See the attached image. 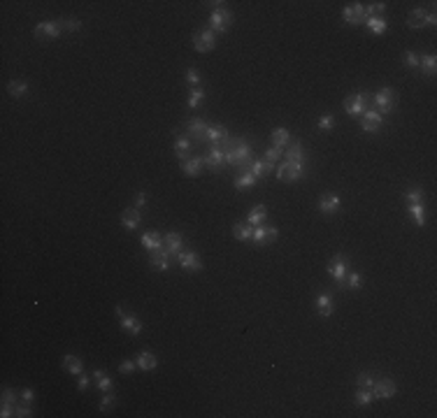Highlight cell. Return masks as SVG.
I'll return each mask as SVG.
<instances>
[{
  "label": "cell",
  "mask_w": 437,
  "mask_h": 418,
  "mask_svg": "<svg viewBox=\"0 0 437 418\" xmlns=\"http://www.w3.org/2000/svg\"><path fill=\"white\" fill-rule=\"evenodd\" d=\"M224 153H226V163L228 165H242L251 158V142L247 137H237L231 149Z\"/></svg>",
  "instance_id": "cell-1"
},
{
  "label": "cell",
  "mask_w": 437,
  "mask_h": 418,
  "mask_svg": "<svg viewBox=\"0 0 437 418\" xmlns=\"http://www.w3.org/2000/svg\"><path fill=\"white\" fill-rule=\"evenodd\" d=\"M370 100L375 103V107H377L375 112H379V114H391V112L395 109V103H398L395 91H393V89H389V86L379 89V91H377Z\"/></svg>",
  "instance_id": "cell-2"
},
{
  "label": "cell",
  "mask_w": 437,
  "mask_h": 418,
  "mask_svg": "<svg viewBox=\"0 0 437 418\" xmlns=\"http://www.w3.org/2000/svg\"><path fill=\"white\" fill-rule=\"evenodd\" d=\"M233 24V12L228 7H216L209 17V31L216 35V33H226Z\"/></svg>",
  "instance_id": "cell-3"
},
{
  "label": "cell",
  "mask_w": 437,
  "mask_h": 418,
  "mask_svg": "<svg viewBox=\"0 0 437 418\" xmlns=\"http://www.w3.org/2000/svg\"><path fill=\"white\" fill-rule=\"evenodd\" d=\"M370 93H365V91H358V93H351V96H346L344 100V109H346V114L349 116H363V112L368 109V100H370Z\"/></svg>",
  "instance_id": "cell-4"
},
{
  "label": "cell",
  "mask_w": 437,
  "mask_h": 418,
  "mask_svg": "<svg viewBox=\"0 0 437 418\" xmlns=\"http://www.w3.org/2000/svg\"><path fill=\"white\" fill-rule=\"evenodd\" d=\"M346 272H349V258L344 254L333 256V261L328 263V274L340 286H346Z\"/></svg>",
  "instance_id": "cell-5"
},
{
  "label": "cell",
  "mask_w": 437,
  "mask_h": 418,
  "mask_svg": "<svg viewBox=\"0 0 437 418\" xmlns=\"http://www.w3.org/2000/svg\"><path fill=\"white\" fill-rule=\"evenodd\" d=\"M193 47H195V51H200V54L212 51V49L216 47V35H214L209 28H207V31H198L193 35Z\"/></svg>",
  "instance_id": "cell-6"
},
{
  "label": "cell",
  "mask_w": 437,
  "mask_h": 418,
  "mask_svg": "<svg viewBox=\"0 0 437 418\" xmlns=\"http://www.w3.org/2000/svg\"><path fill=\"white\" fill-rule=\"evenodd\" d=\"M61 31V21H42L35 26V37L37 40H56Z\"/></svg>",
  "instance_id": "cell-7"
},
{
  "label": "cell",
  "mask_w": 437,
  "mask_h": 418,
  "mask_svg": "<svg viewBox=\"0 0 437 418\" xmlns=\"http://www.w3.org/2000/svg\"><path fill=\"white\" fill-rule=\"evenodd\" d=\"M382 123H384V116L379 112H375V109H365L363 116H360V126H363L365 133H377L382 128Z\"/></svg>",
  "instance_id": "cell-8"
},
{
  "label": "cell",
  "mask_w": 437,
  "mask_h": 418,
  "mask_svg": "<svg viewBox=\"0 0 437 418\" xmlns=\"http://www.w3.org/2000/svg\"><path fill=\"white\" fill-rule=\"evenodd\" d=\"M277 235H279V230H277L274 225H256L254 235H251V242L263 246V244H267L270 239H277Z\"/></svg>",
  "instance_id": "cell-9"
},
{
  "label": "cell",
  "mask_w": 437,
  "mask_h": 418,
  "mask_svg": "<svg viewBox=\"0 0 437 418\" xmlns=\"http://www.w3.org/2000/svg\"><path fill=\"white\" fill-rule=\"evenodd\" d=\"M116 316H119V323H121V327L126 330V332H130V335H140L142 332V323L137 321L133 314H126L123 307H116Z\"/></svg>",
  "instance_id": "cell-10"
},
{
  "label": "cell",
  "mask_w": 437,
  "mask_h": 418,
  "mask_svg": "<svg viewBox=\"0 0 437 418\" xmlns=\"http://www.w3.org/2000/svg\"><path fill=\"white\" fill-rule=\"evenodd\" d=\"M344 21L346 24H351V26H358L365 21V5L363 3H351V5H346L344 7Z\"/></svg>",
  "instance_id": "cell-11"
},
{
  "label": "cell",
  "mask_w": 437,
  "mask_h": 418,
  "mask_svg": "<svg viewBox=\"0 0 437 418\" xmlns=\"http://www.w3.org/2000/svg\"><path fill=\"white\" fill-rule=\"evenodd\" d=\"M149 263H152V267L156 272H168V270H170V254H168V248L161 246V248H156V251H152Z\"/></svg>",
  "instance_id": "cell-12"
},
{
  "label": "cell",
  "mask_w": 437,
  "mask_h": 418,
  "mask_svg": "<svg viewBox=\"0 0 437 418\" xmlns=\"http://www.w3.org/2000/svg\"><path fill=\"white\" fill-rule=\"evenodd\" d=\"M177 258H179V265H182L184 270H188V272H200L202 270L200 258H198L193 251H179Z\"/></svg>",
  "instance_id": "cell-13"
},
{
  "label": "cell",
  "mask_w": 437,
  "mask_h": 418,
  "mask_svg": "<svg viewBox=\"0 0 437 418\" xmlns=\"http://www.w3.org/2000/svg\"><path fill=\"white\" fill-rule=\"evenodd\" d=\"M372 395L375 397H382V400H391L395 395V383L391 379H382V381L372 383Z\"/></svg>",
  "instance_id": "cell-14"
},
{
  "label": "cell",
  "mask_w": 437,
  "mask_h": 418,
  "mask_svg": "<svg viewBox=\"0 0 437 418\" xmlns=\"http://www.w3.org/2000/svg\"><path fill=\"white\" fill-rule=\"evenodd\" d=\"M202 163H205L207 168H209V170H218V168H221V165L226 163V153H224V149H221L218 144H214V146H212V151H209L205 158H202Z\"/></svg>",
  "instance_id": "cell-15"
},
{
  "label": "cell",
  "mask_w": 437,
  "mask_h": 418,
  "mask_svg": "<svg viewBox=\"0 0 437 418\" xmlns=\"http://www.w3.org/2000/svg\"><path fill=\"white\" fill-rule=\"evenodd\" d=\"M140 223H142V214L137 212V207H133V209H126V212L121 214V225L126 228V230H135Z\"/></svg>",
  "instance_id": "cell-16"
},
{
  "label": "cell",
  "mask_w": 437,
  "mask_h": 418,
  "mask_svg": "<svg viewBox=\"0 0 437 418\" xmlns=\"http://www.w3.org/2000/svg\"><path fill=\"white\" fill-rule=\"evenodd\" d=\"M284 170H286V182H298V179H303V177H305V163L286 160Z\"/></svg>",
  "instance_id": "cell-17"
},
{
  "label": "cell",
  "mask_w": 437,
  "mask_h": 418,
  "mask_svg": "<svg viewBox=\"0 0 437 418\" xmlns=\"http://www.w3.org/2000/svg\"><path fill=\"white\" fill-rule=\"evenodd\" d=\"M316 309H319V316H323V318L333 316V311H335L333 297L328 295V293H321V295L316 297Z\"/></svg>",
  "instance_id": "cell-18"
},
{
  "label": "cell",
  "mask_w": 437,
  "mask_h": 418,
  "mask_svg": "<svg viewBox=\"0 0 437 418\" xmlns=\"http://www.w3.org/2000/svg\"><path fill=\"white\" fill-rule=\"evenodd\" d=\"M163 242H165V248H168V254H170V256H177L179 251H182L184 237L179 235V232H168V235L163 237Z\"/></svg>",
  "instance_id": "cell-19"
},
{
  "label": "cell",
  "mask_w": 437,
  "mask_h": 418,
  "mask_svg": "<svg viewBox=\"0 0 437 418\" xmlns=\"http://www.w3.org/2000/svg\"><path fill=\"white\" fill-rule=\"evenodd\" d=\"M319 209H321L323 214H337L340 212V198H337V195H321Z\"/></svg>",
  "instance_id": "cell-20"
},
{
  "label": "cell",
  "mask_w": 437,
  "mask_h": 418,
  "mask_svg": "<svg viewBox=\"0 0 437 418\" xmlns=\"http://www.w3.org/2000/svg\"><path fill=\"white\" fill-rule=\"evenodd\" d=\"M228 137V130L224 126H207V133H205V142H212V144H218L221 139Z\"/></svg>",
  "instance_id": "cell-21"
},
{
  "label": "cell",
  "mask_w": 437,
  "mask_h": 418,
  "mask_svg": "<svg viewBox=\"0 0 437 418\" xmlns=\"http://www.w3.org/2000/svg\"><path fill=\"white\" fill-rule=\"evenodd\" d=\"M188 133L193 135L198 142H205V133H207V123L202 121V119H193V121H188Z\"/></svg>",
  "instance_id": "cell-22"
},
{
  "label": "cell",
  "mask_w": 437,
  "mask_h": 418,
  "mask_svg": "<svg viewBox=\"0 0 437 418\" xmlns=\"http://www.w3.org/2000/svg\"><path fill=\"white\" fill-rule=\"evenodd\" d=\"M407 24H409V28H414V31L423 28V26H425V10H423V7H416V10H412V12H409V19H407Z\"/></svg>",
  "instance_id": "cell-23"
},
{
  "label": "cell",
  "mask_w": 437,
  "mask_h": 418,
  "mask_svg": "<svg viewBox=\"0 0 437 418\" xmlns=\"http://www.w3.org/2000/svg\"><path fill=\"white\" fill-rule=\"evenodd\" d=\"M142 246H144L147 251H156V248L163 246V237L158 235V232H144V235H142Z\"/></svg>",
  "instance_id": "cell-24"
},
{
  "label": "cell",
  "mask_w": 437,
  "mask_h": 418,
  "mask_svg": "<svg viewBox=\"0 0 437 418\" xmlns=\"http://www.w3.org/2000/svg\"><path fill=\"white\" fill-rule=\"evenodd\" d=\"M419 67L423 70L428 77H435V67H437V58L435 54H423L419 56Z\"/></svg>",
  "instance_id": "cell-25"
},
{
  "label": "cell",
  "mask_w": 437,
  "mask_h": 418,
  "mask_svg": "<svg viewBox=\"0 0 437 418\" xmlns=\"http://www.w3.org/2000/svg\"><path fill=\"white\" fill-rule=\"evenodd\" d=\"M265 216H267V209H265V205H256L254 209L249 212V216H247V223L249 225H263V221H265Z\"/></svg>",
  "instance_id": "cell-26"
},
{
  "label": "cell",
  "mask_w": 437,
  "mask_h": 418,
  "mask_svg": "<svg viewBox=\"0 0 437 418\" xmlns=\"http://www.w3.org/2000/svg\"><path fill=\"white\" fill-rule=\"evenodd\" d=\"M137 367H140V370H156L158 367L156 356H154L152 351H140V356H137Z\"/></svg>",
  "instance_id": "cell-27"
},
{
  "label": "cell",
  "mask_w": 437,
  "mask_h": 418,
  "mask_svg": "<svg viewBox=\"0 0 437 418\" xmlns=\"http://www.w3.org/2000/svg\"><path fill=\"white\" fill-rule=\"evenodd\" d=\"M63 367H65L72 376H79L82 372H84V365H82V360H79L77 356H65L63 358Z\"/></svg>",
  "instance_id": "cell-28"
},
{
  "label": "cell",
  "mask_w": 437,
  "mask_h": 418,
  "mask_svg": "<svg viewBox=\"0 0 437 418\" xmlns=\"http://www.w3.org/2000/svg\"><path fill=\"white\" fill-rule=\"evenodd\" d=\"M233 235H235L240 242H249L251 235H254V225H249V223H235V225H233Z\"/></svg>",
  "instance_id": "cell-29"
},
{
  "label": "cell",
  "mask_w": 437,
  "mask_h": 418,
  "mask_svg": "<svg viewBox=\"0 0 437 418\" xmlns=\"http://www.w3.org/2000/svg\"><path fill=\"white\" fill-rule=\"evenodd\" d=\"M288 142H291V133H288L286 128H274L272 130V146L281 149V146H286Z\"/></svg>",
  "instance_id": "cell-30"
},
{
  "label": "cell",
  "mask_w": 437,
  "mask_h": 418,
  "mask_svg": "<svg viewBox=\"0 0 437 418\" xmlns=\"http://www.w3.org/2000/svg\"><path fill=\"white\" fill-rule=\"evenodd\" d=\"M286 160H296V163H305V153L300 142H288V151H286Z\"/></svg>",
  "instance_id": "cell-31"
},
{
  "label": "cell",
  "mask_w": 437,
  "mask_h": 418,
  "mask_svg": "<svg viewBox=\"0 0 437 418\" xmlns=\"http://www.w3.org/2000/svg\"><path fill=\"white\" fill-rule=\"evenodd\" d=\"M365 21H368V28H370L375 35H382V33H386V28H389V24H386L384 17H368Z\"/></svg>",
  "instance_id": "cell-32"
},
{
  "label": "cell",
  "mask_w": 437,
  "mask_h": 418,
  "mask_svg": "<svg viewBox=\"0 0 437 418\" xmlns=\"http://www.w3.org/2000/svg\"><path fill=\"white\" fill-rule=\"evenodd\" d=\"M405 200L409 202V205H423L425 200V191L421 186H412L409 191L405 193Z\"/></svg>",
  "instance_id": "cell-33"
},
{
  "label": "cell",
  "mask_w": 437,
  "mask_h": 418,
  "mask_svg": "<svg viewBox=\"0 0 437 418\" xmlns=\"http://www.w3.org/2000/svg\"><path fill=\"white\" fill-rule=\"evenodd\" d=\"M202 158H188L184 160V175L186 177H198L200 175V168H202Z\"/></svg>",
  "instance_id": "cell-34"
},
{
  "label": "cell",
  "mask_w": 437,
  "mask_h": 418,
  "mask_svg": "<svg viewBox=\"0 0 437 418\" xmlns=\"http://www.w3.org/2000/svg\"><path fill=\"white\" fill-rule=\"evenodd\" d=\"M93 379H96L100 393H109V390H112V379H109L103 370H93Z\"/></svg>",
  "instance_id": "cell-35"
},
{
  "label": "cell",
  "mask_w": 437,
  "mask_h": 418,
  "mask_svg": "<svg viewBox=\"0 0 437 418\" xmlns=\"http://www.w3.org/2000/svg\"><path fill=\"white\" fill-rule=\"evenodd\" d=\"M188 151H191V142L188 139H184V137H179L175 142V156L179 158V160H188Z\"/></svg>",
  "instance_id": "cell-36"
},
{
  "label": "cell",
  "mask_w": 437,
  "mask_h": 418,
  "mask_svg": "<svg viewBox=\"0 0 437 418\" xmlns=\"http://www.w3.org/2000/svg\"><path fill=\"white\" fill-rule=\"evenodd\" d=\"M407 212L412 214L414 223L423 228V225H425V209H423V205H409V209H407Z\"/></svg>",
  "instance_id": "cell-37"
},
{
  "label": "cell",
  "mask_w": 437,
  "mask_h": 418,
  "mask_svg": "<svg viewBox=\"0 0 437 418\" xmlns=\"http://www.w3.org/2000/svg\"><path fill=\"white\" fill-rule=\"evenodd\" d=\"M7 91L12 93L14 98H24L26 93H28V84H26V81H19V79H14V81H10Z\"/></svg>",
  "instance_id": "cell-38"
},
{
  "label": "cell",
  "mask_w": 437,
  "mask_h": 418,
  "mask_svg": "<svg viewBox=\"0 0 437 418\" xmlns=\"http://www.w3.org/2000/svg\"><path fill=\"white\" fill-rule=\"evenodd\" d=\"M372 400H375L372 388H358V393H356V404H358V406H368V404H372Z\"/></svg>",
  "instance_id": "cell-39"
},
{
  "label": "cell",
  "mask_w": 437,
  "mask_h": 418,
  "mask_svg": "<svg viewBox=\"0 0 437 418\" xmlns=\"http://www.w3.org/2000/svg\"><path fill=\"white\" fill-rule=\"evenodd\" d=\"M202 100H205V91L202 89H191V93H188V107L198 109L202 105Z\"/></svg>",
  "instance_id": "cell-40"
},
{
  "label": "cell",
  "mask_w": 437,
  "mask_h": 418,
  "mask_svg": "<svg viewBox=\"0 0 437 418\" xmlns=\"http://www.w3.org/2000/svg\"><path fill=\"white\" fill-rule=\"evenodd\" d=\"M256 182H258V179H256L251 172H244V175H240L235 179V188H237V191H240V188H249V186H254Z\"/></svg>",
  "instance_id": "cell-41"
},
{
  "label": "cell",
  "mask_w": 437,
  "mask_h": 418,
  "mask_svg": "<svg viewBox=\"0 0 437 418\" xmlns=\"http://www.w3.org/2000/svg\"><path fill=\"white\" fill-rule=\"evenodd\" d=\"M419 56L421 54H416V51H405V54H402V61H405L407 67H419Z\"/></svg>",
  "instance_id": "cell-42"
},
{
  "label": "cell",
  "mask_w": 437,
  "mask_h": 418,
  "mask_svg": "<svg viewBox=\"0 0 437 418\" xmlns=\"http://www.w3.org/2000/svg\"><path fill=\"white\" fill-rule=\"evenodd\" d=\"M61 28H63V31L75 33V31H79V28H82V21H79V19H63Z\"/></svg>",
  "instance_id": "cell-43"
},
{
  "label": "cell",
  "mask_w": 437,
  "mask_h": 418,
  "mask_svg": "<svg viewBox=\"0 0 437 418\" xmlns=\"http://www.w3.org/2000/svg\"><path fill=\"white\" fill-rule=\"evenodd\" d=\"M200 72H198V70H195V67H188L186 70V81L191 86H193V89H198V84H200Z\"/></svg>",
  "instance_id": "cell-44"
},
{
  "label": "cell",
  "mask_w": 437,
  "mask_h": 418,
  "mask_svg": "<svg viewBox=\"0 0 437 418\" xmlns=\"http://www.w3.org/2000/svg\"><path fill=\"white\" fill-rule=\"evenodd\" d=\"M356 383H358V388H372V383H375V379H372L370 372H360L358 379H356Z\"/></svg>",
  "instance_id": "cell-45"
},
{
  "label": "cell",
  "mask_w": 437,
  "mask_h": 418,
  "mask_svg": "<svg viewBox=\"0 0 437 418\" xmlns=\"http://www.w3.org/2000/svg\"><path fill=\"white\" fill-rule=\"evenodd\" d=\"M21 393H17V390H12V388H3V402L5 404H17V397Z\"/></svg>",
  "instance_id": "cell-46"
},
{
  "label": "cell",
  "mask_w": 437,
  "mask_h": 418,
  "mask_svg": "<svg viewBox=\"0 0 437 418\" xmlns=\"http://www.w3.org/2000/svg\"><path fill=\"white\" fill-rule=\"evenodd\" d=\"M279 156H281V149H277V146H270V149L265 151V163L274 165L277 160H279Z\"/></svg>",
  "instance_id": "cell-47"
},
{
  "label": "cell",
  "mask_w": 437,
  "mask_h": 418,
  "mask_svg": "<svg viewBox=\"0 0 437 418\" xmlns=\"http://www.w3.org/2000/svg\"><path fill=\"white\" fill-rule=\"evenodd\" d=\"M319 128H321V130H330V128H335V116L333 114H323L321 119H319Z\"/></svg>",
  "instance_id": "cell-48"
},
{
  "label": "cell",
  "mask_w": 437,
  "mask_h": 418,
  "mask_svg": "<svg viewBox=\"0 0 437 418\" xmlns=\"http://www.w3.org/2000/svg\"><path fill=\"white\" fill-rule=\"evenodd\" d=\"M103 402H100V411H109L112 406H114V393L109 390V393H103Z\"/></svg>",
  "instance_id": "cell-49"
},
{
  "label": "cell",
  "mask_w": 437,
  "mask_h": 418,
  "mask_svg": "<svg viewBox=\"0 0 437 418\" xmlns=\"http://www.w3.org/2000/svg\"><path fill=\"white\" fill-rule=\"evenodd\" d=\"M14 416H19V418H28V416H33V411H31V406H28V402H26V404H17V406H14Z\"/></svg>",
  "instance_id": "cell-50"
},
{
  "label": "cell",
  "mask_w": 437,
  "mask_h": 418,
  "mask_svg": "<svg viewBox=\"0 0 437 418\" xmlns=\"http://www.w3.org/2000/svg\"><path fill=\"white\" fill-rule=\"evenodd\" d=\"M346 281H349V288H351V291H358L360 288V274L358 272H351L346 277Z\"/></svg>",
  "instance_id": "cell-51"
},
{
  "label": "cell",
  "mask_w": 437,
  "mask_h": 418,
  "mask_svg": "<svg viewBox=\"0 0 437 418\" xmlns=\"http://www.w3.org/2000/svg\"><path fill=\"white\" fill-rule=\"evenodd\" d=\"M135 365H137V363H130V360H123V363L119 365V372H121V374H133V372H135Z\"/></svg>",
  "instance_id": "cell-52"
},
{
  "label": "cell",
  "mask_w": 437,
  "mask_h": 418,
  "mask_svg": "<svg viewBox=\"0 0 437 418\" xmlns=\"http://www.w3.org/2000/svg\"><path fill=\"white\" fill-rule=\"evenodd\" d=\"M89 381H91V376L82 372V374H79V381H77V388L79 390H86V388H89Z\"/></svg>",
  "instance_id": "cell-53"
},
{
  "label": "cell",
  "mask_w": 437,
  "mask_h": 418,
  "mask_svg": "<svg viewBox=\"0 0 437 418\" xmlns=\"http://www.w3.org/2000/svg\"><path fill=\"white\" fill-rule=\"evenodd\" d=\"M21 400H24V402H28V404H31V402L35 400V393H33L31 388H24V390H21Z\"/></svg>",
  "instance_id": "cell-54"
},
{
  "label": "cell",
  "mask_w": 437,
  "mask_h": 418,
  "mask_svg": "<svg viewBox=\"0 0 437 418\" xmlns=\"http://www.w3.org/2000/svg\"><path fill=\"white\" fill-rule=\"evenodd\" d=\"M147 205V193L142 191V193L135 195V207H144Z\"/></svg>",
  "instance_id": "cell-55"
},
{
  "label": "cell",
  "mask_w": 437,
  "mask_h": 418,
  "mask_svg": "<svg viewBox=\"0 0 437 418\" xmlns=\"http://www.w3.org/2000/svg\"><path fill=\"white\" fill-rule=\"evenodd\" d=\"M437 24V14L435 12H425V26H435Z\"/></svg>",
  "instance_id": "cell-56"
},
{
  "label": "cell",
  "mask_w": 437,
  "mask_h": 418,
  "mask_svg": "<svg viewBox=\"0 0 437 418\" xmlns=\"http://www.w3.org/2000/svg\"><path fill=\"white\" fill-rule=\"evenodd\" d=\"M277 179L286 182V170H284V165H279V170H277Z\"/></svg>",
  "instance_id": "cell-57"
}]
</instances>
